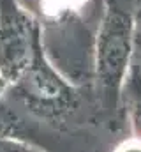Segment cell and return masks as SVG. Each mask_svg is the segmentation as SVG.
I'll return each instance as SVG.
<instances>
[{
    "label": "cell",
    "mask_w": 141,
    "mask_h": 152,
    "mask_svg": "<svg viewBox=\"0 0 141 152\" xmlns=\"http://www.w3.org/2000/svg\"><path fill=\"white\" fill-rule=\"evenodd\" d=\"M41 50L39 23L18 0H0V94L23 76Z\"/></svg>",
    "instance_id": "3957f363"
},
{
    "label": "cell",
    "mask_w": 141,
    "mask_h": 152,
    "mask_svg": "<svg viewBox=\"0 0 141 152\" xmlns=\"http://www.w3.org/2000/svg\"><path fill=\"white\" fill-rule=\"evenodd\" d=\"M134 20L118 0H106L94 48V80L106 108H116L131 71Z\"/></svg>",
    "instance_id": "6da1fadb"
},
{
    "label": "cell",
    "mask_w": 141,
    "mask_h": 152,
    "mask_svg": "<svg viewBox=\"0 0 141 152\" xmlns=\"http://www.w3.org/2000/svg\"><path fill=\"white\" fill-rule=\"evenodd\" d=\"M122 99L127 106L131 136L141 142V71L138 67H131L122 90Z\"/></svg>",
    "instance_id": "277c9868"
},
{
    "label": "cell",
    "mask_w": 141,
    "mask_h": 152,
    "mask_svg": "<svg viewBox=\"0 0 141 152\" xmlns=\"http://www.w3.org/2000/svg\"><path fill=\"white\" fill-rule=\"evenodd\" d=\"M4 94L32 115L57 122L76 112L79 96L74 85L46 57L44 46L30 67Z\"/></svg>",
    "instance_id": "7a4b0ae2"
},
{
    "label": "cell",
    "mask_w": 141,
    "mask_h": 152,
    "mask_svg": "<svg viewBox=\"0 0 141 152\" xmlns=\"http://www.w3.org/2000/svg\"><path fill=\"white\" fill-rule=\"evenodd\" d=\"M0 152H42L28 140L20 138H0Z\"/></svg>",
    "instance_id": "8992f818"
},
{
    "label": "cell",
    "mask_w": 141,
    "mask_h": 152,
    "mask_svg": "<svg viewBox=\"0 0 141 152\" xmlns=\"http://www.w3.org/2000/svg\"><path fill=\"white\" fill-rule=\"evenodd\" d=\"M27 124L23 117L20 115L14 106L0 97V138H20V140H28L27 138ZM30 142V140H28Z\"/></svg>",
    "instance_id": "5b68a950"
}]
</instances>
